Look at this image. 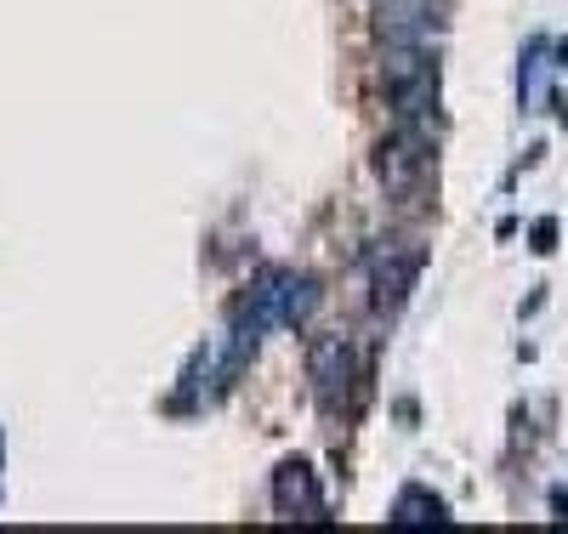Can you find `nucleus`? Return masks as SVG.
Listing matches in <instances>:
<instances>
[{"label":"nucleus","instance_id":"nucleus-4","mask_svg":"<svg viewBox=\"0 0 568 534\" xmlns=\"http://www.w3.org/2000/svg\"><path fill=\"white\" fill-rule=\"evenodd\" d=\"M307 375H313V393H318L324 415H336V404L347 399V386H353V342L342 330L318 335V342L307 347Z\"/></svg>","mask_w":568,"mask_h":534},{"label":"nucleus","instance_id":"nucleus-11","mask_svg":"<svg viewBox=\"0 0 568 534\" xmlns=\"http://www.w3.org/2000/svg\"><path fill=\"white\" fill-rule=\"evenodd\" d=\"M551 239H557V222L540 216V222H535V251H551Z\"/></svg>","mask_w":568,"mask_h":534},{"label":"nucleus","instance_id":"nucleus-9","mask_svg":"<svg viewBox=\"0 0 568 534\" xmlns=\"http://www.w3.org/2000/svg\"><path fill=\"white\" fill-rule=\"evenodd\" d=\"M393 523H404V528H415V523H449V506H444L433 490L409 483V490L398 495V506H393Z\"/></svg>","mask_w":568,"mask_h":534},{"label":"nucleus","instance_id":"nucleus-8","mask_svg":"<svg viewBox=\"0 0 568 534\" xmlns=\"http://www.w3.org/2000/svg\"><path fill=\"white\" fill-rule=\"evenodd\" d=\"M387 103H393V125H426V131H433L438 125V74H426V80L393 91Z\"/></svg>","mask_w":568,"mask_h":534},{"label":"nucleus","instance_id":"nucleus-12","mask_svg":"<svg viewBox=\"0 0 568 534\" xmlns=\"http://www.w3.org/2000/svg\"><path fill=\"white\" fill-rule=\"evenodd\" d=\"M557 69H568V40L557 46Z\"/></svg>","mask_w":568,"mask_h":534},{"label":"nucleus","instance_id":"nucleus-6","mask_svg":"<svg viewBox=\"0 0 568 534\" xmlns=\"http://www.w3.org/2000/svg\"><path fill=\"white\" fill-rule=\"evenodd\" d=\"M426 74H438V46L420 40V46H382V91H404Z\"/></svg>","mask_w":568,"mask_h":534},{"label":"nucleus","instance_id":"nucleus-2","mask_svg":"<svg viewBox=\"0 0 568 534\" xmlns=\"http://www.w3.org/2000/svg\"><path fill=\"white\" fill-rule=\"evenodd\" d=\"M420 279V251L409 239H382V245L369 251V302L375 313H398L409 302V290Z\"/></svg>","mask_w":568,"mask_h":534},{"label":"nucleus","instance_id":"nucleus-5","mask_svg":"<svg viewBox=\"0 0 568 534\" xmlns=\"http://www.w3.org/2000/svg\"><path fill=\"white\" fill-rule=\"evenodd\" d=\"M273 506L278 517H307V523H324V495L313 483V466L307 461H284L273 472Z\"/></svg>","mask_w":568,"mask_h":534},{"label":"nucleus","instance_id":"nucleus-10","mask_svg":"<svg viewBox=\"0 0 568 534\" xmlns=\"http://www.w3.org/2000/svg\"><path fill=\"white\" fill-rule=\"evenodd\" d=\"M546 91V40H529V58H524V74H517V97H524V109L540 103Z\"/></svg>","mask_w":568,"mask_h":534},{"label":"nucleus","instance_id":"nucleus-3","mask_svg":"<svg viewBox=\"0 0 568 534\" xmlns=\"http://www.w3.org/2000/svg\"><path fill=\"white\" fill-rule=\"evenodd\" d=\"M444 29V0H382L375 7V40L382 46H420L438 40Z\"/></svg>","mask_w":568,"mask_h":534},{"label":"nucleus","instance_id":"nucleus-7","mask_svg":"<svg viewBox=\"0 0 568 534\" xmlns=\"http://www.w3.org/2000/svg\"><path fill=\"white\" fill-rule=\"evenodd\" d=\"M318 302H324V290H318L313 273H284V284H278V324L284 330H307Z\"/></svg>","mask_w":568,"mask_h":534},{"label":"nucleus","instance_id":"nucleus-1","mask_svg":"<svg viewBox=\"0 0 568 534\" xmlns=\"http://www.w3.org/2000/svg\"><path fill=\"white\" fill-rule=\"evenodd\" d=\"M433 165H438V142L426 125H393L382 137V149H375V177H382L387 193H398V200H420Z\"/></svg>","mask_w":568,"mask_h":534}]
</instances>
